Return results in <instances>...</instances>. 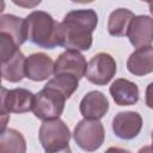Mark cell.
I'll list each match as a JSON object with an SVG mask.
<instances>
[{
  "label": "cell",
  "instance_id": "obj_10",
  "mask_svg": "<svg viewBox=\"0 0 153 153\" xmlns=\"http://www.w3.org/2000/svg\"><path fill=\"white\" fill-rule=\"evenodd\" d=\"M127 36L136 49L151 45L153 42V18L143 14L135 16Z\"/></svg>",
  "mask_w": 153,
  "mask_h": 153
},
{
  "label": "cell",
  "instance_id": "obj_1",
  "mask_svg": "<svg viewBox=\"0 0 153 153\" xmlns=\"http://www.w3.org/2000/svg\"><path fill=\"white\" fill-rule=\"evenodd\" d=\"M98 24V16L92 8L73 10L60 23L59 45L67 50H88L92 45V33Z\"/></svg>",
  "mask_w": 153,
  "mask_h": 153
},
{
  "label": "cell",
  "instance_id": "obj_18",
  "mask_svg": "<svg viewBox=\"0 0 153 153\" xmlns=\"http://www.w3.org/2000/svg\"><path fill=\"white\" fill-rule=\"evenodd\" d=\"M26 141L16 129L6 128L0 133V153H25Z\"/></svg>",
  "mask_w": 153,
  "mask_h": 153
},
{
  "label": "cell",
  "instance_id": "obj_6",
  "mask_svg": "<svg viewBox=\"0 0 153 153\" xmlns=\"http://www.w3.org/2000/svg\"><path fill=\"white\" fill-rule=\"evenodd\" d=\"M38 137L45 152H51L56 149H62L68 146L71 131L62 120L56 118L44 121L41 124Z\"/></svg>",
  "mask_w": 153,
  "mask_h": 153
},
{
  "label": "cell",
  "instance_id": "obj_11",
  "mask_svg": "<svg viewBox=\"0 0 153 153\" xmlns=\"http://www.w3.org/2000/svg\"><path fill=\"white\" fill-rule=\"evenodd\" d=\"M55 62L44 53H35L26 57L25 76L33 81H43L54 74Z\"/></svg>",
  "mask_w": 153,
  "mask_h": 153
},
{
  "label": "cell",
  "instance_id": "obj_23",
  "mask_svg": "<svg viewBox=\"0 0 153 153\" xmlns=\"http://www.w3.org/2000/svg\"><path fill=\"white\" fill-rule=\"evenodd\" d=\"M137 153H153V148L152 146H143L142 148H140Z\"/></svg>",
  "mask_w": 153,
  "mask_h": 153
},
{
  "label": "cell",
  "instance_id": "obj_3",
  "mask_svg": "<svg viewBox=\"0 0 153 153\" xmlns=\"http://www.w3.org/2000/svg\"><path fill=\"white\" fill-rule=\"evenodd\" d=\"M35 94L26 88L7 90L1 87L0 96V116H1V131L6 129L10 114H23L32 111Z\"/></svg>",
  "mask_w": 153,
  "mask_h": 153
},
{
  "label": "cell",
  "instance_id": "obj_13",
  "mask_svg": "<svg viewBox=\"0 0 153 153\" xmlns=\"http://www.w3.org/2000/svg\"><path fill=\"white\" fill-rule=\"evenodd\" d=\"M110 94L114 102L120 106L126 105H134L139 100V87L130 80L120 78L116 79L110 88Z\"/></svg>",
  "mask_w": 153,
  "mask_h": 153
},
{
  "label": "cell",
  "instance_id": "obj_21",
  "mask_svg": "<svg viewBox=\"0 0 153 153\" xmlns=\"http://www.w3.org/2000/svg\"><path fill=\"white\" fill-rule=\"evenodd\" d=\"M104 153H131V152H129L128 149L121 148V147H110Z\"/></svg>",
  "mask_w": 153,
  "mask_h": 153
},
{
  "label": "cell",
  "instance_id": "obj_7",
  "mask_svg": "<svg viewBox=\"0 0 153 153\" xmlns=\"http://www.w3.org/2000/svg\"><path fill=\"white\" fill-rule=\"evenodd\" d=\"M117 65L115 59L108 53L96 54L87 63L86 79L94 85H106L116 74Z\"/></svg>",
  "mask_w": 153,
  "mask_h": 153
},
{
  "label": "cell",
  "instance_id": "obj_8",
  "mask_svg": "<svg viewBox=\"0 0 153 153\" xmlns=\"http://www.w3.org/2000/svg\"><path fill=\"white\" fill-rule=\"evenodd\" d=\"M87 63L84 55L78 50H66L59 55L54 65V74H71L81 79L87 71Z\"/></svg>",
  "mask_w": 153,
  "mask_h": 153
},
{
  "label": "cell",
  "instance_id": "obj_19",
  "mask_svg": "<svg viewBox=\"0 0 153 153\" xmlns=\"http://www.w3.org/2000/svg\"><path fill=\"white\" fill-rule=\"evenodd\" d=\"M47 87H51L60 93L65 96L66 99H68L78 88L79 86V79L71 74H59L51 78L47 84Z\"/></svg>",
  "mask_w": 153,
  "mask_h": 153
},
{
  "label": "cell",
  "instance_id": "obj_20",
  "mask_svg": "<svg viewBox=\"0 0 153 153\" xmlns=\"http://www.w3.org/2000/svg\"><path fill=\"white\" fill-rule=\"evenodd\" d=\"M145 102L146 105L149 109H153V81L151 84H148L147 88H146V93H145Z\"/></svg>",
  "mask_w": 153,
  "mask_h": 153
},
{
  "label": "cell",
  "instance_id": "obj_22",
  "mask_svg": "<svg viewBox=\"0 0 153 153\" xmlns=\"http://www.w3.org/2000/svg\"><path fill=\"white\" fill-rule=\"evenodd\" d=\"M45 153H72L69 146L62 148V149H56V151H51V152H45Z\"/></svg>",
  "mask_w": 153,
  "mask_h": 153
},
{
  "label": "cell",
  "instance_id": "obj_14",
  "mask_svg": "<svg viewBox=\"0 0 153 153\" xmlns=\"http://www.w3.org/2000/svg\"><path fill=\"white\" fill-rule=\"evenodd\" d=\"M128 71L136 75L142 76L153 72V45L139 48L130 54L127 61Z\"/></svg>",
  "mask_w": 153,
  "mask_h": 153
},
{
  "label": "cell",
  "instance_id": "obj_12",
  "mask_svg": "<svg viewBox=\"0 0 153 153\" xmlns=\"http://www.w3.org/2000/svg\"><path fill=\"white\" fill-rule=\"evenodd\" d=\"M80 114L85 120L99 121L109 110V102L106 97L99 91H91L84 96L79 105Z\"/></svg>",
  "mask_w": 153,
  "mask_h": 153
},
{
  "label": "cell",
  "instance_id": "obj_5",
  "mask_svg": "<svg viewBox=\"0 0 153 153\" xmlns=\"http://www.w3.org/2000/svg\"><path fill=\"white\" fill-rule=\"evenodd\" d=\"M73 139L75 143L85 152L97 151L104 142L105 131L99 121L81 120L74 128Z\"/></svg>",
  "mask_w": 153,
  "mask_h": 153
},
{
  "label": "cell",
  "instance_id": "obj_17",
  "mask_svg": "<svg viewBox=\"0 0 153 153\" xmlns=\"http://www.w3.org/2000/svg\"><path fill=\"white\" fill-rule=\"evenodd\" d=\"M135 18L134 13L128 8H117L112 11L108 20V31L114 37L127 36L129 26Z\"/></svg>",
  "mask_w": 153,
  "mask_h": 153
},
{
  "label": "cell",
  "instance_id": "obj_4",
  "mask_svg": "<svg viewBox=\"0 0 153 153\" xmlns=\"http://www.w3.org/2000/svg\"><path fill=\"white\" fill-rule=\"evenodd\" d=\"M66 98L59 91L44 86L35 94L32 112L41 121H50L59 118L65 109Z\"/></svg>",
  "mask_w": 153,
  "mask_h": 153
},
{
  "label": "cell",
  "instance_id": "obj_24",
  "mask_svg": "<svg viewBox=\"0 0 153 153\" xmlns=\"http://www.w3.org/2000/svg\"><path fill=\"white\" fill-rule=\"evenodd\" d=\"M148 7H149V12L153 16V2H148Z\"/></svg>",
  "mask_w": 153,
  "mask_h": 153
},
{
  "label": "cell",
  "instance_id": "obj_15",
  "mask_svg": "<svg viewBox=\"0 0 153 153\" xmlns=\"http://www.w3.org/2000/svg\"><path fill=\"white\" fill-rule=\"evenodd\" d=\"M0 33L10 36L17 44V47H20L27 39L26 20L13 14H1Z\"/></svg>",
  "mask_w": 153,
  "mask_h": 153
},
{
  "label": "cell",
  "instance_id": "obj_16",
  "mask_svg": "<svg viewBox=\"0 0 153 153\" xmlns=\"http://www.w3.org/2000/svg\"><path fill=\"white\" fill-rule=\"evenodd\" d=\"M25 61L26 57L18 49L12 56L1 62L2 79L10 82H18L25 76Z\"/></svg>",
  "mask_w": 153,
  "mask_h": 153
},
{
  "label": "cell",
  "instance_id": "obj_9",
  "mask_svg": "<svg viewBox=\"0 0 153 153\" xmlns=\"http://www.w3.org/2000/svg\"><path fill=\"white\" fill-rule=\"evenodd\" d=\"M142 128V117L136 111H122L112 118V130L122 140L136 137Z\"/></svg>",
  "mask_w": 153,
  "mask_h": 153
},
{
  "label": "cell",
  "instance_id": "obj_25",
  "mask_svg": "<svg viewBox=\"0 0 153 153\" xmlns=\"http://www.w3.org/2000/svg\"><path fill=\"white\" fill-rule=\"evenodd\" d=\"M152 148H153V133H152Z\"/></svg>",
  "mask_w": 153,
  "mask_h": 153
},
{
  "label": "cell",
  "instance_id": "obj_2",
  "mask_svg": "<svg viewBox=\"0 0 153 153\" xmlns=\"http://www.w3.org/2000/svg\"><path fill=\"white\" fill-rule=\"evenodd\" d=\"M27 39L33 44L54 49L60 41V23L44 11H33L26 18Z\"/></svg>",
  "mask_w": 153,
  "mask_h": 153
}]
</instances>
